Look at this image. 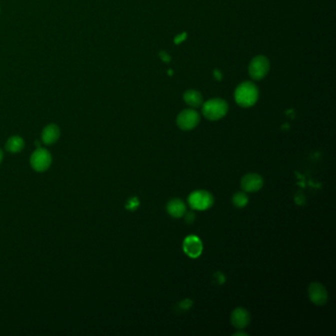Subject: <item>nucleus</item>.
Instances as JSON below:
<instances>
[{"label": "nucleus", "instance_id": "obj_20", "mask_svg": "<svg viewBox=\"0 0 336 336\" xmlns=\"http://www.w3.org/2000/svg\"><path fill=\"white\" fill-rule=\"evenodd\" d=\"M214 277L216 278L215 281H217L219 284H221V283H223V282L225 281V277H224V275H223L221 272H217V273H215Z\"/></svg>", "mask_w": 336, "mask_h": 336}, {"label": "nucleus", "instance_id": "obj_23", "mask_svg": "<svg viewBox=\"0 0 336 336\" xmlns=\"http://www.w3.org/2000/svg\"><path fill=\"white\" fill-rule=\"evenodd\" d=\"M2 159H3V153H2V151H1V149H0V163H1Z\"/></svg>", "mask_w": 336, "mask_h": 336}, {"label": "nucleus", "instance_id": "obj_15", "mask_svg": "<svg viewBox=\"0 0 336 336\" xmlns=\"http://www.w3.org/2000/svg\"><path fill=\"white\" fill-rule=\"evenodd\" d=\"M232 200H233V204L235 205L236 207L242 208L248 204V196L246 192H236V194H234Z\"/></svg>", "mask_w": 336, "mask_h": 336}, {"label": "nucleus", "instance_id": "obj_10", "mask_svg": "<svg viewBox=\"0 0 336 336\" xmlns=\"http://www.w3.org/2000/svg\"><path fill=\"white\" fill-rule=\"evenodd\" d=\"M231 322L238 330H244L250 322V312L244 308H238L233 310L231 316Z\"/></svg>", "mask_w": 336, "mask_h": 336}, {"label": "nucleus", "instance_id": "obj_8", "mask_svg": "<svg viewBox=\"0 0 336 336\" xmlns=\"http://www.w3.org/2000/svg\"><path fill=\"white\" fill-rule=\"evenodd\" d=\"M264 186V178L258 174H248L240 180V186L246 192H256Z\"/></svg>", "mask_w": 336, "mask_h": 336}, {"label": "nucleus", "instance_id": "obj_2", "mask_svg": "<svg viewBox=\"0 0 336 336\" xmlns=\"http://www.w3.org/2000/svg\"><path fill=\"white\" fill-rule=\"evenodd\" d=\"M228 104L222 99H211L202 106V114L209 120H218L228 112Z\"/></svg>", "mask_w": 336, "mask_h": 336}, {"label": "nucleus", "instance_id": "obj_21", "mask_svg": "<svg viewBox=\"0 0 336 336\" xmlns=\"http://www.w3.org/2000/svg\"><path fill=\"white\" fill-rule=\"evenodd\" d=\"M160 58H161L162 60H164L166 62H168L170 60V56H168L167 52H160Z\"/></svg>", "mask_w": 336, "mask_h": 336}, {"label": "nucleus", "instance_id": "obj_7", "mask_svg": "<svg viewBox=\"0 0 336 336\" xmlns=\"http://www.w3.org/2000/svg\"><path fill=\"white\" fill-rule=\"evenodd\" d=\"M308 298L316 306H324L328 300V294L324 286L318 282L312 283L308 290Z\"/></svg>", "mask_w": 336, "mask_h": 336}, {"label": "nucleus", "instance_id": "obj_3", "mask_svg": "<svg viewBox=\"0 0 336 336\" xmlns=\"http://www.w3.org/2000/svg\"><path fill=\"white\" fill-rule=\"evenodd\" d=\"M200 122V114L192 110L186 108L180 112L176 118V124L182 130H192L198 126Z\"/></svg>", "mask_w": 336, "mask_h": 336}, {"label": "nucleus", "instance_id": "obj_13", "mask_svg": "<svg viewBox=\"0 0 336 336\" xmlns=\"http://www.w3.org/2000/svg\"><path fill=\"white\" fill-rule=\"evenodd\" d=\"M184 100L188 106L192 108H198L203 104V97L202 94L196 90L186 91L184 94Z\"/></svg>", "mask_w": 336, "mask_h": 336}, {"label": "nucleus", "instance_id": "obj_9", "mask_svg": "<svg viewBox=\"0 0 336 336\" xmlns=\"http://www.w3.org/2000/svg\"><path fill=\"white\" fill-rule=\"evenodd\" d=\"M202 240L196 236H188L186 238L184 242V250L190 258H198L202 254Z\"/></svg>", "mask_w": 336, "mask_h": 336}, {"label": "nucleus", "instance_id": "obj_17", "mask_svg": "<svg viewBox=\"0 0 336 336\" xmlns=\"http://www.w3.org/2000/svg\"><path fill=\"white\" fill-rule=\"evenodd\" d=\"M192 306V302L190 301V300H184V301L180 302V304H178V306H180V308H182L184 310H188Z\"/></svg>", "mask_w": 336, "mask_h": 336}, {"label": "nucleus", "instance_id": "obj_11", "mask_svg": "<svg viewBox=\"0 0 336 336\" xmlns=\"http://www.w3.org/2000/svg\"><path fill=\"white\" fill-rule=\"evenodd\" d=\"M60 136V128L56 124H48L44 128L42 134V140L46 145L54 144Z\"/></svg>", "mask_w": 336, "mask_h": 336}, {"label": "nucleus", "instance_id": "obj_1", "mask_svg": "<svg viewBox=\"0 0 336 336\" xmlns=\"http://www.w3.org/2000/svg\"><path fill=\"white\" fill-rule=\"evenodd\" d=\"M258 89L250 81L240 83L235 91V100L236 104L242 108H250L258 100Z\"/></svg>", "mask_w": 336, "mask_h": 336}, {"label": "nucleus", "instance_id": "obj_16", "mask_svg": "<svg viewBox=\"0 0 336 336\" xmlns=\"http://www.w3.org/2000/svg\"><path fill=\"white\" fill-rule=\"evenodd\" d=\"M186 217V223H192L194 220H196V214L194 212L192 211H188V212H186V214L184 215Z\"/></svg>", "mask_w": 336, "mask_h": 336}, {"label": "nucleus", "instance_id": "obj_5", "mask_svg": "<svg viewBox=\"0 0 336 336\" xmlns=\"http://www.w3.org/2000/svg\"><path fill=\"white\" fill-rule=\"evenodd\" d=\"M52 156L50 153L42 147H38V149L34 151L31 156V166L36 172H46L52 165Z\"/></svg>", "mask_w": 336, "mask_h": 336}, {"label": "nucleus", "instance_id": "obj_6", "mask_svg": "<svg viewBox=\"0 0 336 336\" xmlns=\"http://www.w3.org/2000/svg\"><path fill=\"white\" fill-rule=\"evenodd\" d=\"M214 202L212 194L206 190H196L190 194L188 204L194 210H207Z\"/></svg>", "mask_w": 336, "mask_h": 336}, {"label": "nucleus", "instance_id": "obj_12", "mask_svg": "<svg viewBox=\"0 0 336 336\" xmlns=\"http://www.w3.org/2000/svg\"><path fill=\"white\" fill-rule=\"evenodd\" d=\"M168 214L174 218H182L186 212V206L182 200L174 198L170 200L167 205Z\"/></svg>", "mask_w": 336, "mask_h": 336}, {"label": "nucleus", "instance_id": "obj_14", "mask_svg": "<svg viewBox=\"0 0 336 336\" xmlns=\"http://www.w3.org/2000/svg\"><path fill=\"white\" fill-rule=\"evenodd\" d=\"M24 146H25V142H24L23 138L20 137V136L10 137L5 144L6 150L11 152V153H18V152L22 151Z\"/></svg>", "mask_w": 336, "mask_h": 336}, {"label": "nucleus", "instance_id": "obj_18", "mask_svg": "<svg viewBox=\"0 0 336 336\" xmlns=\"http://www.w3.org/2000/svg\"><path fill=\"white\" fill-rule=\"evenodd\" d=\"M186 38H188L186 33H182V34H178V36L174 38V44H178L182 42Z\"/></svg>", "mask_w": 336, "mask_h": 336}, {"label": "nucleus", "instance_id": "obj_4", "mask_svg": "<svg viewBox=\"0 0 336 336\" xmlns=\"http://www.w3.org/2000/svg\"><path fill=\"white\" fill-rule=\"evenodd\" d=\"M269 60L264 56L254 58L248 66V74L254 80H262L268 73Z\"/></svg>", "mask_w": 336, "mask_h": 336}, {"label": "nucleus", "instance_id": "obj_22", "mask_svg": "<svg viewBox=\"0 0 336 336\" xmlns=\"http://www.w3.org/2000/svg\"><path fill=\"white\" fill-rule=\"evenodd\" d=\"M214 76H215V79L216 80H218V81H220L221 79H222V74H221V72L219 71V70H214Z\"/></svg>", "mask_w": 336, "mask_h": 336}, {"label": "nucleus", "instance_id": "obj_19", "mask_svg": "<svg viewBox=\"0 0 336 336\" xmlns=\"http://www.w3.org/2000/svg\"><path fill=\"white\" fill-rule=\"evenodd\" d=\"M138 205H139V202L137 200V198H132V200L128 202V205H126V207H128V209H130V210H134V209H135Z\"/></svg>", "mask_w": 336, "mask_h": 336}]
</instances>
